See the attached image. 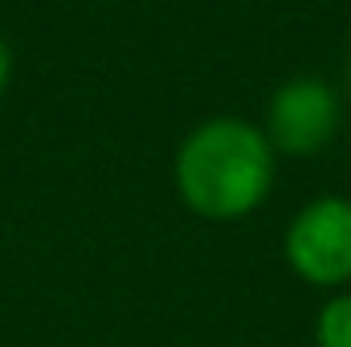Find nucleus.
I'll list each match as a JSON object with an SVG mask.
<instances>
[{
    "label": "nucleus",
    "instance_id": "nucleus-1",
    "mask_svg": "<svg viewBox=\"0 0 351 347\" xmlns=\"http://www.w3.org/2000/svg\"><path fill=\"white\" fill-rule=\"evenodd\" d=\"M172 176L176 196L192 217L233 225L269 200L278 156L258 123L241 115H213L180 139Z\"/></svg>",
    "mask_w": 351,
    "mask_h": 347
},
{
    "label": "nucleus",
    "instance_id": "nucleus-6",
    "mask_svg": "<svg viewBox=\"0 0 351 347\" xmlns=\"http://www.w3.org/2000/svg\"><path fill=\"white\" fill-rule=\"evenodd\" d=\"M348 82H351V58H348Z\"/></svg>",
    "mask_w": 351,
    "mask_h": 347
},
{
    "label": "nucleus",
    "instance_id": "nucleus-2",
    "mask_svg": "<svg viewBox=\"0 0 351 347\" xmlns=\"http://www.w3.org/2000/svg\"><path fill=\"white\" fill-rule=\"evenodd\" d=\"M286 265L315 290L351 286V196L306 200L282 237Z\"/></svg>",
    "mask_w": 351,
    "mask_h": 347
},
{
    "label": "nucleus",
    "instance_id": "nucleus-5",
    "mask_svg": "<svg viewBox=\"0 0 351 347\" xmlns=\"http://www.w3.org/2000/svg\"><path fill=\"white\" fill-rule=\"evenodd\" d=\"M8 82H12V49H8V41L0 37V98H4Z\"/></svg>",
    "mask_w": 351,
    "mask_h": 347
},
{
    "label": "nucleus",
    "instance_id": "nucleus-4",
    "mask_svg": "<svg viewBox=\"0 0 351 347\" xmlns=\"http://www.w3.org/2000/svg\"><path fill=\"white\" fill-rule=\"evenodd\" d=\"M315 347H351V290H335L315 315Z\"/></svg>",
    "mask_w": 351,
    "mask_h": 347
},
{
    "label": "nucleus",
    "instance_id": "nucleus-3",
    "mask_svg": "<svg viewBox=\"0 0 351 347\" xmlns=\"http://www.w3.org/2000/svg\"><path fill=\"white\" fill-rule=\"evenodd\" d=\"M339 127H343L339 90L315 74L286 78L269 94L262 123L274 156H290V160H311V156L327 152L335 143Z\"/></svg>",
    "mask_w": 351,
    "mask_h": 347
}]
</instances>
